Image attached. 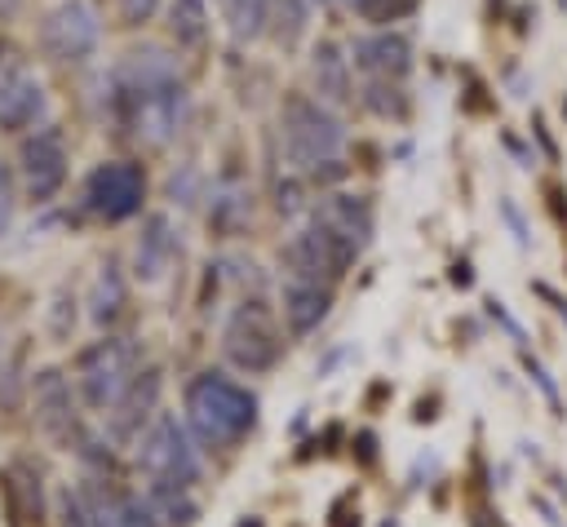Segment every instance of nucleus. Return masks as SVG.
<instances>
[{"mask_svg":"<svg viewBox=\"0 0 567 527\" xmlns=\"http://www.w3.org/2000/svg\"><path fill=\"white\" fill-rule=\"evenodd\" d=\"M18 168H22V186H27L31 199H53L62 190V182H66V146H62V137L53 128L27 137L22 151H18Z\"/></svg>","mask_w":567,"mask_h":527,"instance_id":"10","label":"nucleus"},{"mask_svg":"<svg viewBox=\"0 0 567 527\" xmlns=\"http://www.w3.org/2000/svg\"><path fill=\"white\" fill-rule=\"evenodd\" d=\"M279 124H284L279 128L284 133V155L297 168H319V164L337 159V151L346 142L341 120L323 102H310V97H288Z\"/></svg>","mask_w":567,"mask_h":527,"instance_id":"4","label":"nucleus"},{"mask_svg":"<svg viewBox=\"0 0 567 527\" xmlns=\"http://www.w3.org/2000/svg\"><path fill=\"white\" fill-rule=\"evenodd\" d=\"M155 9H159V0H120V18H124V27H142V22H151Z\"/></svg>","mask_w":567,"mask_h":527,"instance_id":"26","label":"nucleus"},{"mask_svg":"<svg viewBox=\"0 0 567 527\" xmlns=\"http://www.w3.org/2000/svg\"><path fill=\"white\" fill-rule=\"evenodd\" d=\"M315 84L328 102H346L350 84H346V58L337 53V44H319L315 49Z\"/></svg>","mask_w":567,"mask_h":527,"instance_id":"22","label":"nucleus"},{"mask_svg":"<svg viewBox=\"0 0 567 527\" xmlns=\"http://www.w3.org/2000/svg\"><path fill=\"white\" fill-rule=\"evenodd\" d=\"M221 4H226V18H230V31L239 40L257 35L261 22H266V9H270V0H221Z\"/></svg>","mask_w":567,"mask_h":527,"instance_id":"24","label":"nucleus"},{"mask_svg":"<svg viewBox=\"0 0 567 527\" xmlns=\"http://www.w3.org/2000/svg\"><path fill=\"white\" fill-rule=\"evenodd\" d=\"M168 27H173L177 44H199L204 31H208L204 0H173V9H168Z\"/></svg>","mask_w":567,"mask_h":527,"instance_id":"23","label":"nucleus"},{"mask_svg":"<svg viewBox=\"0 0 567 527\" xmlns=\"http://www.w3.org/2000/svg\"><path fill=\"white\" fill-rule=\"evenodd\" d=\"M115 106L124 128L146 142V146H164L177 137L182 120H186V89L177 75V62L164 49H133L120 58L115 75Z\"/></svg>","mask_w":567,"mask_h":527,"instance_id":"1","label":"nucleus"},{"mask_svg":"<svg viewBox=\"0 0 567 527\" xmlns=\"http://www.w3.org/2000/svg\"><path fill=\"white\" fill-rule=\"evenodd\" d=\"M146 505H151V514L159 523H173V527H186L199 514V505L190 500V487H173V483H151V500Z\"/></svg>","mask_w":567,"mask_h":527,"instance_id":"20","label":"nucleus"},{"mask_svg":"<svg viewBox=\"0 0 567 527\" xmlns=\"http://www.w3.org/2000/svg\"><path fill=\"white\" fill-rule=\"evenodd\" d=\"M120 310H124V279H120L115 266H102V275L93 283V297H89V319L106 328L111 319H120Z\"/></svg>","mask_w":567,"mask_h":527,"instance_id":"21","label":"nucleus"},{"mask_svg":"<svg viewBox=\"0 0 567 527\" xmlns=\"http://www.w3.org/2000/svg\"><path fill=\"white\" fill-rule=\"evenodd\" d=\"M13 9H18V0H0V18H4V13H13Z\"/></svg>","mask_w":567,"mask_h":527,"instance_id":"30","label":"nucleus"},{"mask_svg":"<svg viewBox=\"0 0 567 527\" xmlns=\"http://www.w3.org/2000/svg\"><path fill=\"white\" fill-rule=\"evenodd\" d=\"M137 465L155 478V483H173V487H190L204 474V461L186 434V425L173 412H159L151 421V430L137 438Z\"/></svg>","mask_w":567,"mask_h":527,"instance_id":"5","label":"nucleus"},{"mask_svg":"<svg viewBox=\"0 0 567 527\" xmlns=\"http://www.w3.org/2000/svg\"><path fill=\"white\" fill-rule=\"evenodd\" d=\"M4 496H9V514L18 523H40L44 500H40V478L27 465H9L4 469Z\"/></svg>","mask_w":567,"mask_h":527,"instance_id":"19","label":"nucleus"},{"mask_svg":"<svg viewBox=\"0 0 567 527\" xmlns=\"http://www.w3.org/2000/svg\"><path fill=\"white\" fill-rule=\"evenodd\" d=\"M328 306H332V288L319 283V279H301V275H288L284 279V319L297 337L315 332L323 319H328Z\"/></svg>","mask_w":567,"mask_h":527,"instance_id":"13","label":"nucleus"},{"mask_svg":"<svg viewBox=\"0 0 567 527\" xmlns=\"http://www.w3.org/2000/svg\"><path fill=\"white\" fill-rule=\"evenodd\" d=\"M97 35H102V27H97V13L89 0L58 4L40 27V44L53 62H84L97 49Z\"/></svg>","mask_w":567,"mask_h":527,"instance_id":"8","label":"nucleus"},{"mask_svg":"<svg viewBox=\"0 0 567 527\" xmlns=\"http://www.w3.org/2000/svg\"><path fill=\"white\" fill-rule=\"evenodd\" d=\"M142 372V345L128 341V337H106L97 345H89L75 363V381H80V394L89 407L106 412L120 403V394L137 381Z\"/></svg>","mask_w":567,"mask_h":527,"instance_id":"3","label":"nucleus"},{"mask_svg":"<svg viewBox=\"0 0 567 527\" xmlns=\"http://www.w3.org/2000/svg\"><path fill=\"white\" fill-rule=\"evenodd\" d=\"M9 217H13V190H9V173L0 168V235H4Z\"/></svg>","mask_w":567,"mask_h":527,"instance_id":"28","label":"nucleus"},{"mask_svg":"<svg viewBox=\"0 0 567 527\" xmlns=\"http://www.w3.org/2000/svg\"><path fill=\"white\" fill-rule=\"evenodd\" d=\"M186 421L204 443L230 447L252 430L257 399L239 381H230L226 372H199L186 385Z\"/></svg>","mask_w":567,"mask_h":527,"instance_id":"2","label":"nucleus"},{"mask_svg":"<svg viewBox=\"0 0 567 527\" xmlns=\"http://www.w3.org/2000/svg\"><path fill=\"white\" fill-rule=\"evenodd\" d=\"M44 111V89L31 75L0 80V128H27Z\"/></svg>","mask_w":567,"mask_h":527,"instance_id":"18","label":"nucleus"},{"mask_svg":"<svg viewBox=\"0 0 567 527\" xmlns=\"http://www.w3.org/2000/svg\"><path fill=\"white\" fill-rule=\"evenodd\" d=\"M527 372H532V376H536V385H540V390H545V399H549V403H558V390H554V381H549V376H545V368H540V363H532V359H527Z\"/></svg>","mask_w":567,"mask_h":527,"instance_id":"29","label":"nucleus"},{"mask_svg":"<svg viewBox=\"0 0 567 527\" xmlns=\"http://www.w3.org/2000/svg\"><path fill=\"white\" fill-rule=\"evenodd\" d=\"M31 394H35V421H40L53 438H71L75 416H71V390H66L62 372H58V368H44V372L31 381Z\"/></svg>","mask_w":567,"mask_h":527,"instance_id":"16","label":"nucleus"},{"mask_svg":"<svg viewBox=\"0 0 567 527\" xmlns=\"http://www.w3.org/2000/svg\"><path fill=\"white\" fill-rule=\"evenodd\" d=\"M173 257H177V235H173L168 217H151L146 230L137 235V248H133V270H137V279H142V283H159V279L168 275Z\"/></svg>","mask_w":567,"mask_h":527,"instance_id":"15","label":"nucleus"},{"mask_svg":"<svg viewBox=\"0 0 567 527\" xmlns=\"http://www.w3.org/2000/svg\"><path fill=\"white\" fill-rule=\"evenodd\" d=\"M84 509H89V527H159L151 505L128 492H93Z\"/></svg>","mask_w":567,"mask_h":527,"instance_id":"17","label":"nucleus"},{"mask_svg":"<svg viewBox=\"0 0 567 527\" xmlns=\"http://www.w3.org/2000/svg\"><path fill=\"white\" fill-rule=\"evenodd\" d=\"M354 66L372 80H403L412 66V44L399 31L363 35V40H354Z\"/></svg>","mask_w":567,"mask_h":527,"instance_id":"12","label":"nucleus"},{"mask_svg":"<svg viewBox=\"0 0 567 527\" xmlns=\"http://www.w3.org/2000/svg\"><path fill=\"white\" fill-rule=\"evenodd\" d=\"M62 527H89V509L80 505L75 492H62Z\"/></svg>","mask_w":567,"mask_h":527,"instance_id":"27","label":"nucleus"},{"mask_svg":"<svg viewBox=\"0 0 567 527\" xmlns=\"http://www.w3.org/2000/svg\"><path fill=\"white\" fill-rule=\"evenodd\" d=\"M155 399H159V372H137V381L120 394V403H115V407H106L111 434H115L120 443L137 438V430H142V421L151 416Z\"/></svg>","mask_w":567,"mask_h":527,"instance_id":"14","label":"nucleus"},{"mask_svg":"<svg viewBox=\"0 0 567 527\" xmlns=\"http://www.w3.org/2000/svg\"><path fill=\"white\" fill-rule=\"evenodd\" d=\"M142 199H146V177H142V168L128 164V159H106V164H97V168L89 173V182H84V208H89L93 217H102V221H124V217H133V213L142 208Z\"/></svg>","mask_w":567,"mask_h":527,"instance_id":"7","label":"nucleus"},{"mask_svg":"<svg viewBox=\"0 0 567 527\" xmlns=\"http://www.w3.org/2000/svg\"><path fill=\"white\" fill-rule=\"evenodd\" d=\"M279 328H275V319H270V310L261 306V301H244L230 319H226V332H221V350H226V359L235 363V368H244V372H266V368H275V359H279Z\"/></svg>","mask_w":567,"mask_h":527,"instance_id":"6","label":"nucleus"},{"mask_svg":"<svg viewBox=\"0 0 567 527\" xmlns=\"http://www.w3.org/2000/svg\"><path fill=\"white\" fill-rule=\"evenodd\" d=\"M284 266H288V275H301V279H319V283H337L341 275H346V257L315 230V226H306L301 235H292V244L284 248Z\"/></svg>","mask_w":567,"mask_h":527,"instance_id":"11","label":"nucleus"},{"mask_svg":"<svg viewBox=\"0 0 567 527\" xmlns=\"http://www.w3.org/2000/svg\"><path fill=\"white\" fill-rule=\"evenodd\" d=\"M310 226H315L346 261H354V257L363 252L368 235H372V213H368V204H363L359 195H328V199H319Z\"/></svg>","mask_w":567,"mask_h":527,"instance_id":"9","label":"nucleus"},{"mask_svg":"<svg viewBox=\"0 0 567 527\" xmlns=\"http://www.w3.org/2000/svg\"><path fill=\"white\" fill-rule=\"evenodd\" d=\"M354 9L368 18V22H399L416 9V0H354Z\"/></svg>","mask_w":567,"mask_h":527,"instance_id":"25","label":"nucleus"}]
</instances>
